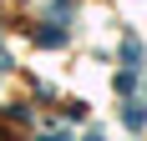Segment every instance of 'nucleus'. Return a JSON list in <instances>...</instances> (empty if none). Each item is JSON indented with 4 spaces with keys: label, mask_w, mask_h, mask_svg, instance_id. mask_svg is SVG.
Instances as JSON below:
<instances>
[{
    "label": "nucleus",
    "mask_w": 147,
    "mask_h": 141,
    "mask_svg": "<svg viewBox=\"0 0 147 141\" xmlns=\"http://www.w3.org/2000/svg\"><path fill=\"white\" fill-rule=\"evenodd\" d=\"M86 141H102V136H86Z\"/></svg>",
    "instance_id": "obj_3"
},
{
    "label": "nucleus",
    "mask_w": 147,
    "mask_h": 141,
    "mask_svg": "<svg viewBox=\"0 0 147 141\" xmlns=\"http://www.w3.org/2000/svg\"><path fill=\"white\" fill-rule=\"evenodd\" d=\"M46 141H66V136H46Z\"/></svg>",
    "instance_id": "obj_2"
},
{
    "label": "nucleus",
    "mask_w": 147,
    "mask_h": 141,
    "mask_svg": "<svg viewBox=\"0 0 147 141\" xmlns=\"http://www.w3.org/2000/svg\"><path fill=\"white\" fill-rule=\"evenodd\" d=\"M122 121H127V126H142V121H147V111H142V106H137V101H132V106L122 111Z\"/></svg>",
    "instance_id": "obj_1"
}]
</instances>
